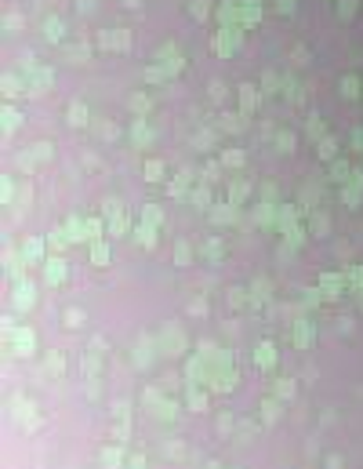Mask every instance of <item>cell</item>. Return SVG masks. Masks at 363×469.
<instances>
[{
  "mask_svg": "<svg viewBox=\"0 0 363 469\" xmlns=\"http://www.w3.org/2000/svg\"><path fill=\"white\" fill-rule=\"evenodd\" d=\"M236 40H240V29H222L218 36H215V51L222 55V59H225V55H232V51H236Z\"/></svg>",
  "mask_w": 363,
  "mask_h": 469,
  "instance_id": "6da1fadb",
  "label": "cell"
},
{
  "mask_svg": "<svg viewBox=\"0 0 363 469\" xmlns=\"http://www.w3.org/2000/svg\"><path fill=\"white\" fill-rule=\"evenodd\" d=\"M98 44H102V48H127V29H113V33L102 29L98 33Z\"/></svg>",
  "mask_w": 363,
  "mask_h": 469,
  "instance_id": "7a4b0ae2",
  "label": "cell"
},
{
  "mask_svg": "<svg viewBox=\"0 0 363 469\" xmlns=\"http://www.w3.org/2000/svg\"><path fill=\"white\" fill-rule=\"evenodd\" d=\"M156 62H164V66L171 62L174 73L182 69V59H178V51H174V44H160V48H156Z\"/></svg>",
  "mask_w": 363,
  "mask_h": 469,
  "instance_id": "3957f363",
  "label": "cell"
},
{
  "mask_svg": "<svg viewBox=\"0 0 363 469\" xmlns=\"http://www.w3.org/2000/svg\"><path fill=\"white\" fill-rule=\"evenodd\" d=\"M87 55H91L87 44H69V48H66V59L69 62H87Z\"/></svg>",
  "mask_w": 363,
  "mask_h": 469,
  "instance_id": "277c9868",
  "label": "cell"
},
{
  "mask_svg": "<svg viewBox=\"0 0 363 469\" xmlns=\"http://www.w3.org/2000/svg\"><path fill=\"white\" fill-rule=\"evenodd\" d=\"M44 36H48V40H62V22L58 18H44Z\"/></svg>",
  "mask_w": 363,
  "mask_h": 469,
  "instance_id": "5b68a950",
  "label": "cell"
},
{
  "mask_svg": "<svg viewBox=\"0 0 363 469\" xmlns=\"http://www.w3.org/2000/svg\"><path fill=\"white\" fill-rule=\"evenodd\" d=\"M84 117H87V109L80 102H69V124H84Z\"/></svg>",
  "mask_w": 363,
  "mask_h": 469,
  "instance_id": "8992f818",
  "label": "cell"
},
{
  "mask_svg": "<svg viewBox=\"0 0 363 469\" xmlns=\"http://www.w3.org/2000/svg\"><path fill=\"white\" fill-rule=\"evenodd\" d=\"M262 18V7L258 4H251V7H244V26H251V22H258Z\"/></svg>",
  "mask_w": 363,
  "mask_h": 469,
  "instance_id": "52a82bcc",
  "label": "cell"
},
{
  "mask_svg": "<svg viewBox=\"0 0 363 469\" xmlns=\"http://www.w3.org/2000/svg\"><path fill=\"white\" fill-rule=\"evenodd\" d=\"M189 15H193V18H203V15H207V0H193V4H189Z\"/></svg>",
  "mask_w": 363,
  "mask_h": 469,
  "instance_id": "ba28073f",
  "label": "cell"
},
{
  "mask_svg": "<svg viewBox=\"0 0 363 469\" xmlns=\"http://www.w3.org/2000/svg\"><path fill=\"white\" fill-rule=\"evenodd\" d=\"M240 91H244V106H247V109H251V106L258 102V95H254V88H251V84H244Z\"/></svg>",
  "mask_w": 363,
  "mask_h": 469,
  "instance_id": "9c48e42d",
  "label": "cell"
},
{
  "mask_svg": "<svg viewBox=\"0 0 363 469\" xmlns=\"http://www.w3.org/2000/svg\"><path fill=\"white\" fill-rule=\"evenodd\" d=\"M352 11H356V0H341L338 15H345V18H352Z\"/></svg>",
  "mask_w": 363,
  "mask_h": 469,
  "instance_id": "30bf717a",
  "label": "cell"
},
{
  "mask_svg": "<svg viewBox=\"0 0 363 469\" xmlns=\"http://www.w3.org/2000/svg\"><path fill=\"white\" fill-rule=\"evenodd\" d=\"M77 11L80 15H91V11H95V0H77Z\"/></svg>",
  "mask_w": 363,
  "mask_h": 469,
  "instance_id": "8fae6325",
  "label": "cell"
},
{
  "mask_svg": "<svg viewBox=\"0 0 363 469\" xmlns=\"http://www.w3.org/2000/svg\"><path fill=\"white\" fill-rule=\"evenodd\" d=\"M232 15H236V11H232V7H225V4H222V7H218V18H222V22H229V18H232Z\"/></svg>",
  "mask_w": 363,
  "mask_h": 469,
  "instance_id": "7c38bea8",
  "label": "cell"
},
{
  "mask_svg": "<svg viewBox=\"0 0 363 469\" xmlns=\"http://www.w3.org/2000/svg\"><path fill=\"white\" fill-rule=\"evenodd\" d=\"M356 88H360L356 77H345V95H356Z\"/></svg>",
  "mask_w": 363,
  "mask_h": 469,
  "instance_id": "4fadbf2b",
  "label": "cell"
},
{
  "mask_svg": "<svg viewBox=\"0 0 363 469\" xmlns=\"http://www.w3.org/2000/svg\"><path fill=\"white\" fill-rule=\"evenodd\" d=\"M131 106H135V109H145V106H149V98H145V95H135V98H131Z\"/></svg>",
  "mask_w": 363,
  "mask_h": 469,
  "instance_id": "5bb4252c",
  "label": "cell"
},
{
  "mask_svg": "<svg viewBox=\"0 0 363 469\" xmlns=\"http://www.w3.org/2000/svg\"><path fill=\"white\" fill-rule=\"evenodd\" d=\"M276 7H280V11H287V15H291V11H294V0H276Z\"/></svg>",
  "mask_w": 363,
  "mask_h": 469,
  "instance_id": "9a60e30c",
  "label": "cell"
},
{
  "mask_svg": "<svg viewBox=\"0 0 363 469\" xmlns=\"http://www.w3.org/2000/svg\"><path fill=\"white\" fill-rule=\"evenodd\" d=\"M138 4H142V0H124V7H138Z\"/></svg>",
  "mask_w": 363,
  "mask_h": 469,
  "instance_id": "2e32d148",
  "label": "cell"
}]
</instances>
